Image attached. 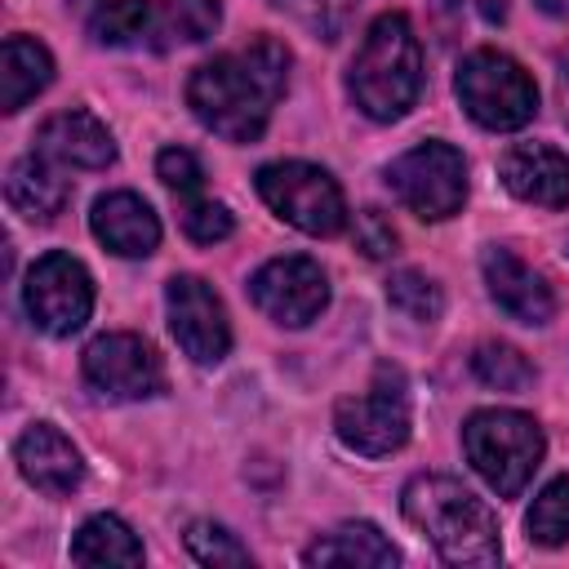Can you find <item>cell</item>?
<instances>
[{
	"label": "cell",
	"mask_w": 569,
	"mask_h": 569,
	"mask_svg": "<svg viewBox=\"0 0 569 569\" xmlns=\"http://www.w3.org/2000/svg\"><path fill=\"white\" fill-rule=\"evenodd\" d=\"M480 271H485V284H489V298L520 325H547L551 311H556V298L547 289V280L520 262L511 249L502 244H489L480 253Z\"/></svg>",
	"instance_id": "14"
},
{
	"label": "cell",
	"mask_w": 569,
	"mask_h": 569,
	"mask_svg": "<svg viewBox=\"0 0 569 569\" xmlns=\"http://www.w3.org/2000/svg\"><path fill=\"white\" fill-rule=\"evenodd\" d=\"M453 93L462 102V111L493 133L520 129L538 116V84L533 76L502 49H476L458 62L453 76Z\"/></svg>",
	"instance_id": "5"
},
{
	"label": "cell",
	"mask_w": 569,
	"mask_h": 569,
	"mask_svg": "<svg viewBox=\"0 0 569 569\" xmlns=\"http://www.w3.org/2000/svg\"><path fill=\"white\" fill-rule=\"evenodd\" d=\"M76 565H142V542L120 516H89L71 538Z\"/></svg>",
	"instance_id": "21"
},
{
	"label": "cell",
	"mask_w": 569,
	"mask_h": 569,
	"mask_svg": "<svg viewBox=\"0 0 569 569\" xmlns=\"http://www.w3.org/2000/svg\"><path fill=\"white\" fill-rule=\"evenodd\" d=\"M387 302H391L400 316L418 320V325H431V320H440V311H445L440 284L427 280L422 271H396V276L387 280Z\"/></svg>",
	"instance_id": "26"
},
{
	"label": "cell",
	"mask_w": 569,
	"mask_h": 569,
	"mask_svg": "<svg viewBox=\"0 0 569 569\" xmlns=\"http://www.w3.org/2000/svg\"><path fill=\"white\" fill-rule=\"evenodd\" d=\"M36 151H44L49 160L71 164V169H107L116 160L111 129L93 111H80V107L49 116L36 129Z\"/></svg>",
	"instance_id": "16"
},
{
	"label": "cell",
	"mask_w": 569,
	"mask_h": 569,
	"mask_svg": "<svg viewBox=\"0 0 569 569\" xmlns=\"http://www.w3.org/2000/svg\"><path fill=\"white\" fill-rule=\"evenodd\" d=\"M156 13H160V4H151V0H102L89 18V36L107 49L142 44L147 36H156Z\"/></svg>",
	"instance_id": "22"
},
{
	"label": "cell",
	"mask_w": 569,
	"mask_h": 569,
	"mask_svg": "<svg viewBox=\"0 0 569 569\" xmlns=\"http://www.w3.org/2000/svg\"><path fill=\"white\" fill-rule=\"evenodd\" d=\"M164 302H169V329L196 365H218L231 351V325L222 298L200 276H173Z\"/></svg>",
	"instance_id": "12"
},
{
	"label": "cell",
	"mask_w": 569,
	"mask_h": 569,
	"mask_svg": "<svg viewBox=\"0 0 569 569\" xmlns=\"http://www.w3.org/2000/svg\"><path fill=\"white\" fill-rule=\"evenodd\" d=\"M13 458H18V471L27 476V485H36L49 498H67L80 485V476H84L80 449L53 422L27 427L18 436V445H13Z\"/></svg>",
	"instance_id": "15"
},
{
	"label": "cell",
	"mask_w": 569,
	"mask_h": 569,
	"mask_svg": "<svg viewBox=\"0 0 569 569\" xmlns=\"http://www.w3.org/2000/svg\"><path fill=\"white\" fill-rule=\"evenodd\" d=\"M218 0H164L156 13V36L160 44H200L218 31Z\"/></svg>",
	"instance_id": "23"
},
{
	"label": "cell",
	"mask_w": 569,
	"mask_h": 569,
	"mask_svg": "<svg viewBox=\"0 0 569 569\" xmlns=\"http://www.w3.org/2000/svg\"><path fill=\"white\" fill-rule=\"evenodd\" d=\"M529 542L538 547H565L569 542V476H556L551 485H542V493L533 498L529 516H525Z\"/></svg>",
	"instance_id": "25"
},
{
	"label": "cell",
	"mask_w": 569,
	"mask_h": 569,
	"mask_svg": "<svg viewBox=\"0 0 569 569\" xmlns=\"http://www.w3.org/2000/svg\"><path fill=\"white\" fill-rule=\"evenodd\" d=\"M84 382L102 400H151L164 391V365L138 333H102L80 356Z\"/></svg>",
	"instance_id": "9"
},
{
	"label": "cell",
	"mask_w": 569,
	"mask_h": 569,
	"mask_svg": "<svg viewBox=\"0 0 569 569\" xmlns=\"http://www.w3.org/2000/svg\"><path fill=\"white\" fill-rule=\"evenodd\" d=\"M89 227L93 236L116 253V258H147L156 244H160V218L156 209L133 196V191H111V196H98L93 200V213H89Z\"/></svg>",
	"instance_id": "17"
},
{
	"label": "cell",
	"mask_w": 569,
	"mask_h": 569,
	"mask_svg": "<svg viewBox=\"0 0 569 569\" xmlns=\"http://www.w3.org/2000/svg\"><path fill=\"white\" fill-rule=\"evenodd\" d=\"M307 565H360V569H391L400 560V551L382 538L378 525L369 520H347L338 529H329L325 538H316L302 556Z\"/></svg>",
	"instance_id": "19"
},
{
	"label": "cell",
	"mask_w": 569,
	"mask_h": 569,
	"mask_svg": "<svg viewBox=\"0 0 569 569\" xmlns=\"http://www.w3.org/2000/svg\"><path fill=\"white\" fill-rule=\"evenodd\" d=\"M156 173H160V182H164L173 196H196L200 182H204V169H200V160H196L187 147H164V151L156 156Z\"/></svg>",
	"instance_id": "29"
},
{
	"label": "cell",
	"mask_w": 569,
	"mask_h": 569,
	"mask_svg": "<svg viewBox=\"0 0 569 569\" xmlns=\"http://www.w3.org/2000/svg\"><path fill=\"white\" fill-rule=\"evenodd\" d=\"M347 89L369 120H400L422 93V44L405 13H382L365 31Z\"/></svg>",
	"instance_id": "3"
},
{
	"label": "cell",
	"mask_w": 569,
	"mask_h": 569,
	"mask_svg": "<svg viewBox=\"0 0 569 569\" xmlns=\"http://www.w3.org/2000/svg\"><path fill=\"white\" fill-rule=\"evenodd\" d=\"M182 231H187V240H196V244H218V240H227V236L236 231V222H231V213H227L222 204H213V200H191V204L182 209Z\"/></svg>",
	"instance_id": "28"
},
{
	"label": "cell",
	"mask_w": 569,
	"mask_h": 569,
	"mask_svg": "<svg viewBox=\"0 0 569 569\" xmlns=\"http://www.w3.org/2000/svg\"><path fill=\"white\" fill-rule=\"evenodd\" d=\"M187 551L200 565H249V547L236 533H227L222 525H213V520H196L187 529Z\"/></svg>",
	"instance_id": "27"
},
{
	"label": "cell",
	"mask_w": 569,
	"mask_h": 569,
	"mask_svg": "<svg viewBox=\"0 0 569 569\" xmlns=\"http://www.w3.org/2000/svg\"><path fill=\"white\" fill-rule=\"evenodd\" d=\"M289 84V49L276 36H253L244 49L200 62L187 80L191 116L227 142H253Z\"/></svg>",
	"instance_id": "1"
},
{
	"label": "cell",
	"mask_w": 569,
	"mask_h": 569,
	"mask_svg": "<svg viewBox=\"0 0 569 569\" xmlns=\"http://www.w3.org/2000/svg\"><path fill=\"white\" fill-rule=\"evenodd\" d=\"M253 182H258V196L267 200V209L307 236H338L347 227L342 187L320 164L276 160V164H262Z\"/></svg>",
	"instance_id": "6"
},
{
	"label": "cell",
	"mask_w": 569,
	"mask_h": 569,
	"mask_svg": "<svg viewBox=\"0 0 569 569\" xmlns=\"http://www.w3.org/2000/svg\"><path fill=\"white\" fill-rule=\"evenodd\" d=\"M462 449H467L476 476L498 498H516L533 480V471H538V462L547 453V440H542V427L529 413L476 409L462 422Z\"/></svg>",
	"instance_id": "4"
},
{
	"label": "cell",
	"mask_w": 569,
	"mask_h": 569,
	"mask_svg": "<svg viewBox=\"0 0 569 569\" xmlns=\"http://www.w3.org/2000/svg\"><path fill=\"white\" fill-rule=\"evenodd\" d=\"M471 373L485 382V387H493V391H525V387H533V365L516 351V347H507V342H480L476 351H471Z\"/></svg>",
	"instance_id": "24"
},
{
	"label": "cell",
	"mask_w": 569,
	"mask_h": 569,
	"mask_svg": "<svg viewBox=\"0 0 569 569\" xmlns=\"http://www.w3.org/2000/svg\"><path fill=\"white\" fill-rule=\"evenodd\" d=\"M4 200L13 213H22L31 222H53L71 200V182L53 169V160L44 151H36V156H22L9 164Z\"/></svg>",
	"instance_id": "18"
},
{
	"label": "cell",
	"mask_w": 569,
	"mask_h": 569,
	"mask_svg": "<svg viewBox=\"0 0 569 569\" xmlns=\"http://www.w3.org/2000/svg\"><path fill=\"white\" fill-rule=\"evenodd\" d=\"M22 302H27V316L36 320V329L67 338L93 311V280H89L84 262H76L71 253H44L27 271Z\"/></svg>",
	"instance_id": "10"
},
{
	"label": "cell",
	"mask_w": 569,
	"mask_h": 569,
	"mask_svg": "<svg viewBox=\"0 0 569 569\" xmlns=\"http://www.w3.org/2000/svg\"><path fill=\"white\" fill-rule=\"evenodd\" d=\"M542 13H551V18H565L569 13V0H533Z\"/></svg>",
	"instance_id": "32"
},
{
	"label": "cell",
	"mask_w": 569,
	"mask_h": 569,
	"mask_svg": "<svg viewBox=\"0 0 569 569\" xmlns=\"http://www.w3.org/2000/svg\"><path fill=\"white\" fill-rule=\"evenodd\" d=\"M333 431L347 449L365 458H382L409 440V391L396 369H378L369 391L338 400L333 409Z\"/></svg>",
	"instance_id": "8"
},
{
	"label": "cell",
	"mask_w": 569,
	"mask_h": 569,
	"mask_svg": "<svg viewBox=\"0 0 569 569\" xmlns=\"http://www.w3.org/2000/svg\"><path fill=\"white\" fill-rule=\"evenodd\" d=\"M249 298L267 320H276L284 329H302L329 307V280H325L316 258L284 253V258H271L253 271Z\"/></svg>",
	"instance_id": "11"
},
{
	"label": "cell",
	"mask_w": 569,
	"mask_h": 569,
	"mask_svg": "<svg viewBox=\"0 0 569 569\" xmlns=\"http://www.w3.org/2000/svg\"><path fill=\"white\" fill-rule=\"evenodd\" d=\"M387 182L400 196V204L422 222H445L467 200V164H462V151L449 142L409 147L400 160H391Z\"/></svg>",
	"instance_id": "7"
},
{
	"label": "cell",
	"mask_w": 569,
	"mask_h": 569,
	"mask_svg": "<svg viewBox=\"0 0 569 569\" xmlns=\"http://www.w3.org/2000/svg\"><path fill=\"white\" fill-rule=\"evenodd\" d=\"M276 9L293 13L298 22H307L311 31H320L325 40H333V27H338V0H271Z\"/></svg>",
	"instance_id": "31"
},
{
	"label": "cell",
	"mask_w": 569,
	"mask_h": 569,
	"mask_svg": "<svg viewBox=\"0 0 569 569\" xmlns=\"http://www.w3.org/2000/svg\"><path fill=\"white\" fill-rule=\"evenodd\" d=\"M356 249H360L365 258H387V253H396V231H391V222H387L378 209H360V213H356Z\"/></svg>",
	"instance_id": "30"
},
{
	"label": "cell",
	"mask_w": 569,
	"mask_h": 569,
	"mask_svg": "<svg viewBox=\"0 0 569 569\" xmlns=\"http://www.w3.org/2000/svg\"><path fill=\"white\" fill-rule=\"evenodd\" d=\"M502 187L538 209H565L569 204V156L547 142H516L498 160Z\"/></svg>",
	"instance_id": "13"
},
{
	"label": "cell",
	"mask_w": 569,
	"mask_h": 569,
	"mask_svg": "<svg viewBox=\"0 0 569 569\" xmlns=\"http://www.w3.org/2000/svg\"><path fill=\"white\" fill-rule=\"evenodd\" d=\"M400 511L449 565H498L502 560L493 511L453 476H413L400 493Z\"/></svg>",
	"instance_id": "2"
},
{
	"label": "cell",
	"mask_w": 569,
	"mask_h": 569,
	"mask_svg": "<svg viewBox=\"0 0 569 569\" xmlns=\"http://www.w3.org/2000/svg\"><path fill=\"white\" fill-rule=\"evenodd\" d=\"M53 80V58L31 36H9L0 53V111H22Z\"/></svg>",
	"instance_id": "20"
}]
</instances>
